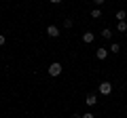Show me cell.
<instances>
[{
  "instance_id": "4",
  "label": "cell",
  "mask_w": 127,
  "mask_h": 118,
  "mask_svg": "<svg viewBox=\"0 0 127 118\" xmlns=\"http://www.w3.org/2000/svg\"><path fill=\"white\" fill-rule=\"evenodd\" d=\"M47 34H49L51 38H57L59 36V27L57 25H49V27H47Z\"/></svg>"
},
{
  "instance_id": "15",
  "label": "cell",
  "mask_w": 127,
  "mask_h": 118,
  "mask_svg": "<svg viewBox=\"0 0 127 118\" xmlns=\"http://www.w3.org/2000/svg\"><path fill=\"white\" fill-rule=\"evenodd\" d=\"M83 118H95V116H93L91 112H87V114H83Z\"/></svg>"
},
{
  "instance_id": "3",
  "label": "cell",
  "mask_w": 127,
  "mask_h": 118,
  "mask_svg": "<svg viewBox=\"0 0 127 118\" xmlns=\"http://www.w3.org/2000/svg\"><path fill=\"white\" fill-rule=\"evenodd\" d=\"M108 53H110V51H106V49H104V46H100V49L95 51V57L100 59V61H104V59H106V57H108Z\"/></svg>"
},
{
  "instance_id": "17",
  "label": "cell",
  "mask_w": 127,
  "mask_h": 118,
  "mask_svg": "<svg viewBox=\"0 0 127 118\" xmlns=\"http://www.w3.org/2000/svg\"><path fill=\"white\" fill-rule=\"evenodd\" d=\"M49 2H53V4H59V2H62V0H49Z\"/></svg>"
},
{
  "instance_id": "16",
  "label": "cell",
  "mask_w": 127,
  "mask_h": 118,
  "mask_svg": "<svg viewBox=\"0 0 127 118\" xmlns=\"http://www.w3.org/2000/svg\"><path fill=\"white\" fill-rule=\"evenodd\" d=\"M72 118H83V114H76V112H72Z\"/></svg>"
},
{
  "instance_id": "6",
  "label": "cell",
  "mask_w": 127,
  "mask_h": 118,
  "mask_svg": "<svg viewBox=\"0 0 127 118\" xmlns=\"http://www.w3.org/2000/svg\"><path fill=\"white\" fill-rule=\"evenodd\" d=\"M85 103H87V105H89V108H91V105H95V103H97V97H95V95H87Z\"/></svg>"
},
{
  "instance_id": "1",
  "label": "cell",
  "mask_w": 127,
  "mask_h": 118,
  "mask_svg": "<svg viewBox=\"0 0 127 118\" xmlns=\"http://www.w3.org/2000/svg\"><path fill=\"white\" fill-rule=\"evenodd\" d=\"M97 91H100V95H106V97H108L110 93H112V84H110L108 80H104V82H100V86H97Z\"/></svg>"
},
{
  "instance_id": "11",
  "label": "cell",
  "mask_w": 127,
  "mask_h": 118,
  "mask_svg": "<svg viewBox=\"0 0 127 118\" xmlns=\"http://www.w3.org/2000/svg\"><path fill=\"white\" fill-rule=\"evenodd\" d=\"M91 17H93V19H100L102 17V11L100 9H93V11H91Z\"/></svg>"
},
{
  "instance_id": "5",
  "label": "cell",
  "mask_w": 127,
  "mask_h": 118,
  "mask_svg": "<svg viewBox=\"0 0 127 118\" xmlns=\"http://www.w3.org/2000/svg\"><path fill=\"white\" fill-rule=\"evenodd\" d=\"M95 40V36H93V32H85L83 34V42H87V44H91V42Z\"/></svg>"
},
{
  "instance_id": "12",
  "label": "cell",
  "mask_w": 127,
  "mask_h": 118,
  "mask_svg": "<svg viewBox=\"0 0 127 118\" xmlns=\"http://www.w3.org/2000/svg\"><path fill=\"white\" fill-rule=\"evenodd\" d=\"M72 19H70V17H66V19H64V27H68V30H70V27H72Z\"/></svg>"
},
{
  "instance_id": "10",
  "label": "cell",
  "mask_w": 127,
  "mask_h": 118,
  "mask_svg": "<svg viewBox=\"0 0 127 118\" xmlns=\"http://www.w3.org/2000/svg\"><path fill=\"white\" fill-rule=\"evenodd\" d=\"M108 51H110V53H119V51H121V44H119V42H112Z\"/></svg>"
},
{
  "instance_id": "2",
  "label": "cell",
  "mask_w": 127,
  "mask_h": 118,
  "mask_svg": "<svg viewBox=\"0 0 127 118\" xmlns=\"http://www.w3.org/2000/svg\"><path fill=\"white\" fill-rule=\"evenodd\" d=\"M62 63H57V61H55V63H51L49 65V76H59V74H62Z\"/></svg>"
},
{
  "instance_id": "13",
  "label": "cell",
  "mask_w": 127,
  "mask_h": 118,
  "mask_svg": "<svg viewBox=\"0 0 127 118\" xmlns=\"http://www.w3.org/2000/svg\"><path fill=\"white\" fill-rule=\"evenodd\" d=\"M104 2H106V0H93V4H95V6H97V9H100V6H102V4H104Z\"/></svg>"
},
{
  "instance_id": "8",
  "label": "cell",
  "mask_w": 127,
  "mask_h": 118,
  "mask_svg": "<svg viewBox=\"0 0 127 118\" xmlns=\"http://www.w3.org/2000/svg\"><path fill=\"white\" fill-rule=\"evenodd\" d=\"M117 30H119L121 34H125V32H127V21H119V23H117Z\"/></svg>"
},
{
  "instance_id": "9",
  "label": "cell",
  "mask_w": 127,
  "mask_h": 118,
  "mask_svg": "<svg viewBox=\"0 0 127 118\" xmlns=\"http://www.w3.org/2000/svg\"><path fill=\"white\" fill-rule=\"evenodd\" d=\"M102 38H106V40H110V38H112V32H110L108 27H104V30H102Z\"/></svg>"
},
{
  "instance_id": "14",
  "label": "cell",
  "mask_w": 127,
  "mask_h": 118,
  "mask_svg": "<svg viewBox=\"0 0 127 118\" xmlns=\"http://www.w3.org/2000/svg\"><path fill=\"white\" fill-rule=\"evenodd\" d=\"M4 42H6V38H4V34H0V46L4 44Z\"/></svg>"
},
{
  "instance_id": "7",
  "label": "cell",
  "mask_w": 127,
  "mask_h": 118,
  "mask_svg": "<svg viewBox=\"0 0 127 118\" xmlns=\"http://www.w3.org/2000/svg\"><path fill=\"white\" fill-rule=\"evenodd\" d=\"M114 19H117V21H125V19H127V13H125V11H117Z\"/></svg>"
}]
</instances>
